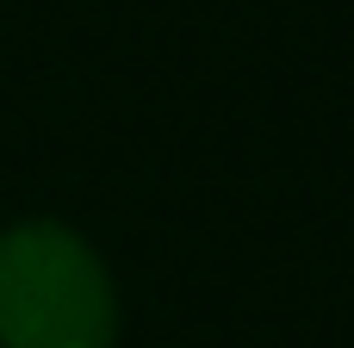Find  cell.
Segmentation results:
<instances>
[{
  "mask_svg": "<svg viewBox=\"0 0 354 348\" xmlns=\"http://www.w3.org/2000/svg\"><path fill=\"white\" fill-rule=\"evenodd\" d=\"M0 348H118V286L62 218L0 230Z\"/></svg>",
  "mask_w": 354,
  "mask_h": 348,
  "instance_id": "obj_1",
  "label": "cell"
}]
</instances>
